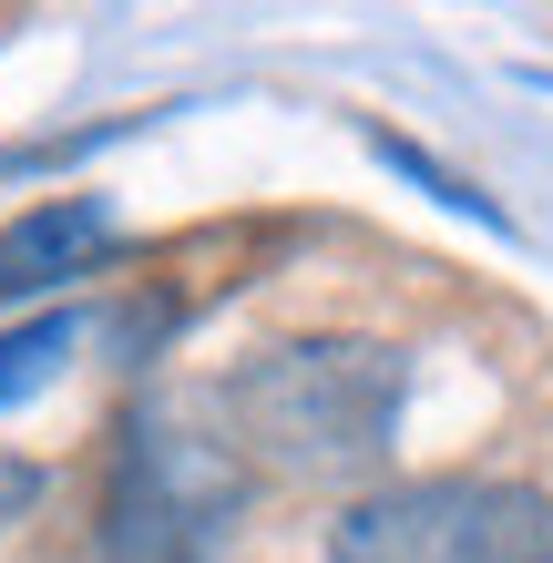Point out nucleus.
Returning <instances> with one entry per match:
<instances>
[{
	"label": "nucleus",
	"mask_w": 553,
	"mask_h": 563,
	"mask_svg": "<svg viewBox=\"0 0 553 563\" xmlns=\"http://www.w3.org/2000/svg\"><path fill=\"white\" fill-rule=\"evenodd\" d=\"M400 400H410V358L379 339H287L215 389L225 441L287 482L369 472L389 451V430H400Z\"/></svg>",
	"instance_id": "obj_1"
},
{
	"label": "nucleus",
	"mask_w": 553,
	"mask_h": 563,
	"mask_svg": "<svg viewBox=\"0 0 553 563\" xmlns=\"http://www.w3.org/2000/svg\"><path fill=\"white\" fill-rule=\"evenodd\" d=\"M329 563H553V492L400 482L329 522Z\"/></svg>",
	"instance_id": "obj_2"
},
{
	"label": "nucleus",
	"mask_w": 553,
	"mask_h": 563,
	"mask_svg": "<svg viewBox=\"0 0 553 563\" xmlns=\"http://www.w3.org/2000/svg\"><path fill=\"white\" fill-rule=\"evenodd\" d=\"M236 492L246 482L225 451L134 420L123 461H113V492H103V563H206L215 522L236 512Z\"/></svg>",
	"instance_id": "obj_3"
},
{
	"label": "nucleus",
	"mask_w": 553,
	"mask_h": 563,
	"mask_svg": "<svg viewBox=\"0 0 553 563\" xmlns=\"http://www.w3.org/2000/svg\"><path fill=\"white\" fill-rule=\"evenodd\" d=\"M113 246V216L103 206H31L11 236H0V297H42V287H62V277H82L92 256Z\"/></svg>",
	"instance_id": "obj_4"
},
{
	"label": "nucleus",
	"mask_w": 553,
	"mask_h": 563,
	"mask_svg": "<svg viewBox=\"0 0 553 563\" xmlns=\"http://www.w3.org/2000/svg\"><path fill=\"white\" fill-rule=\"evenodd\" d=\"M62 349H73V318H31V328H11V339H0V400L42 389Z\"/></svg>",
	"instance_id": "obj_5"
},
{
	"label": "nucleus",
	"mask_w": 553,
	"mask_h": 563,
	"mask_svg": "<svg viewBox=\"0 0 553 563\" xmlns=\"http://www.w3.org/2000/svg\"><path fill=\"white\" fill-rule=\"evenodd\" d=\"M31 492H42V472H21V461H11V472H0V522H11V512L31 503Z\"/></svg>",
	"instance_id": "obj_6"
}]
</instances>
